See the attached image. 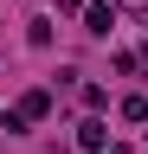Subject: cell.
<instances>
[{"label":"cell","instance_id":"cell-1","mask_svg":"<svg viewBox=\"0 0 148 154\" xmlns=\"http://www.w3.org/2000/svg\"><path fill=\"white\" fill-rule=\"evenodd\" d=\"M45 116H52V90H26L20 103L7 109V135H26L32 122H45Z\"/></svg>","mask_w":148,"mask_h":154},{"label":"cell","instance_id":"cell-2","mask_svg":"<svg viewBox=\"0 0 148 154\" xmlns=\"http://www.w3.org/2000/svg\"><path fill=\"white\" fill-rule=\"evenodd\" d=\"M109 26H116V7H103V0H90V7H84V32L109 38Z\"/></svg>","mask_w":148,"mask_h":154},{"label":"cell","instance_id":"cell-3","mask_svg":"<svg viewBox=\"0 0 148 154\" xmlns=\"http://www.w3.org/2000/svg\"><path fill=\"white\" fill-rule=\"evenodd\" d=\"M103 141H109L103 122H84V128H77V148H84V154H103Z\"/></svg>","mask_w":148,"mask_h":154},{"label":"cell","instance_id":"cell-4","mask_svg":"<svg viewBox=\"0 0 148 154\" xmlns=\"http://www.w3.org/2000/svg\"><path fill=\"white\" fill-rule=\"evenodd\" d=\"M26 45H39V51L52 45V19H32V26H26Z\"/></svg>","mask_w":148,"mask_h":154},{"label":"cell","instance_id":"cell-5","mask_svg":"<svg viewBox=\"0 0 148 154\" xmlns=\"http://www.w3.org/2000/svg\"><path fill=\"white\" fill-rule=\"evenodd\" d=\"M122 122H148V103H142V96H122Z\"/></svg>","mask_w":148,"mask_h":154},{"label":"cell","instance_id":"cell-6","mask_svg":"<svg viewBox=\"0 0 148 154\" xmlns=\"http://www.w3.org/2000/svg\"><path fill=\"white\" fill-rule=\"evenodd\" d=\"M122 7H129V13H135V19H148V0H122Z\"/></svg>","mask_w":148,"mask_h":154},{"label":"cell","instance_id":"cell-7","mask_svg":"<svg viewBox=\"0 0 148 154\" xmlns=\"http://www.w3.org/2000/svg\"><path fill=\"white\" fill-rule=\"evenodd\" d=\"M58 7H71V13H77V7H90V0H58Z\"/></svg>","mask_w":148,"mask_h":154},{"label":"cell","instance_id":"cell-8","mask_svg":"<svg viewBox=\"0 0 148 154\" xmlns=\"http://www.w3.org/2000/svg\"><path fill=\"white\" fill-rule=\"evenodd\" d=\"M142 58H148V45H142Z\"/></svg>","mask_w":148,"mask_h":154}]
</instances>
